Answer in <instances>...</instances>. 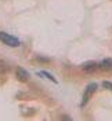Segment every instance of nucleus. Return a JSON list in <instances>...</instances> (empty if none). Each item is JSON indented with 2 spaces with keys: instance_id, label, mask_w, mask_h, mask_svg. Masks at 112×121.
<instances>
[{
  "instance_id": "nucleus-2",
  "label": "nucleus",
  "mask_w": 112,
  "mask_h": 121,
  "mask_svg": "<svg viewBox=\"0 0 112 121\" xmlns=\"http://www.w3.org/2000/svg\"><path fill=\"white\" fill-rule=\"evenodd\" d=\"M97 90V84H90V85H87V88H86V91H84V94H83V102H82V106H86V103L89 102L90 96L94 94V91Z\"/></svg>"
},
{
  "instance_id": "nucleus-7",
  "label": "nucleus",
  "mask_w": 112,
  "mask_h": 121,
  "mask_svg": "<svg viewBox=\"0 0 112 121\" xmlns=\"http://www.w3.org/2000/svg\"><path fill=\"white\" fill-rule=\"evenodd\" d=\"M102 87L107 88V90H111L112 91V83H109V81H104V83H102Z\"/></svg>"
},
{
  "instance_id": "nucleus-6",
  "label": "nucleus",
  "mask_w": 112,
  "mask_h": 121,
  "mask_svg": "<svg viewBox=\"0 0 112 121\" xmlns=\"http://www.w3.org/2000/svg\"><path fill=\"white\" fill-rule=\"evenodd\" d=\"M37 76H40V77H46V78H49L51 83H55V84H57V80H55V78H54L51 74H50V73H47V72H39V73H37Z\"/></svg>"
},
{
  "instance_id": "nucleus-5",
  "label": "nucleus",
  "mask_w": 112,
  "mask_h": 121,
  "mask_svg": "<svg viewBox=\"0 0 112 121\" xmlns=\"http://www.w3.org/2000/svg\"><path fill=\"white\" fill-rule=\"evenodd\" d=\"M100 69H102L105 72H111L112 70V59L111 58H105V59L100 63Z\"/></svg>"
},
{
  "instance_id": "nucleus-4",
  "label": "nucleus",
  "mask_w": 112,
  "mask_h": 121,
  "mask_svg": "<svg viewBox=\"0 0 112 121\" xmlns=\"http://www.w3.org/2000/svg\"><path fill=\"white\" fill-rule=\"evenodd\" d=\"M17 78L19 80V81H26L28 78H29V73L22 68H18L17 69Z\"/></svg>"
},
{
  "instance_id": "nucleus-1",
  "label": "nucleus",
  "mask_w": 112,
  "mask_h": 121,
  "mask_svg": "<svg viewBox=\"0 0 112 121\" xmlns=\"http://www.w3.org/2000/svg\"><path fill=\"white\" fill-rule=\"evenodd\" d=\"M0 41L4 43L8 47H18L19 45V40L11 35H8L6 32H0Z\"/></svg>"
},
{
  "instance_id": "nucleus-3",
  "label": "nucleus",
  "mask_w": 112,
  "mask_h": 121,
  "mask_svg": "<svg viewBox=\"0 0 112 121\" xmlns=\"http://www.w3.org/2000/svg\"><path fill=\"white\" fill-rule=\"evenodd\" d=\"M82 69H83V72H86V73H93L97 69H100V65L96 63V62H87V63H84L82 66Z\"/></svg>"
}]
</instances>
